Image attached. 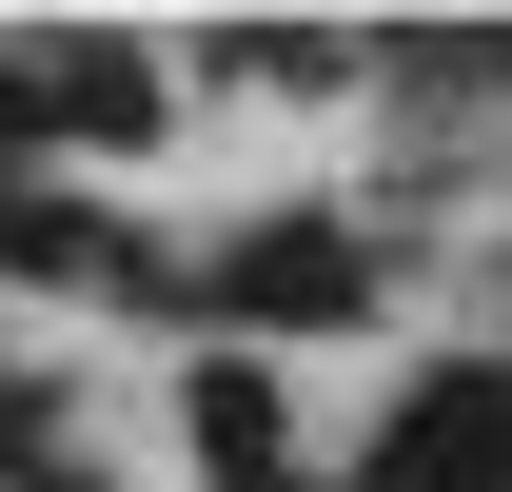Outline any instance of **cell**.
Listing matches in <instances>:
<instances>
[{
    "mask_svg": "<svg viewBox=\"0 0 512 492\" xmlns=\"http://www.w3.org/2000/svg\"><path fill=\"white\" fill-rule=\"evenodd\" d=\"M197 296H217V315H256V335H316V315H355V296H375V256L335 237V217H276V237H237Z\"/></svg>",
    "mask_w": 512,
    "mask_h": 492,
    "instance_id": "1",
    "label": "cell"
},
{
    "mask_svg": "<svg viewBox=\"0 0 512 492\" xmlns=\"http://www.w3.org/2000/svg\"><path fill=\"white\" fill-rule=\"evenodd\" d=\"M197 433L237 453V492H276V374L256 355H197Z\"/></svg>",
    "mask_w": 512,
    "mask_h": 492,
    "instance_id": "2",
    "label": "cell"
},
{
    "mask_svg": "<svg viewBox=\"0 0 512 492\" xmlns=\"http://www.w3.org/2000/svg\"><path fill=\"white\" fill-rule=\"evenodd\" d=\"M20 99H40V119H79V138H138V119H158V79H138V60H40Z\"/></svg>",
    "mask_w": 512,
    "mask_h": 492,
    "instance_id": "3",
    "label": "cell"
}]
</instances>
